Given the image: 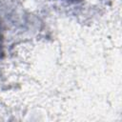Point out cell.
Listing matches in <instances>:
<instances>
[{
    "mask_svg": "<svg viewBox=\"0 0 122 122\" xmlns=\"http://www.w3.org/2000/svg\"><path fill=\"white\" fill-rule=\"evenodd\" d=\"M2 52V37L0 35V53Z\"/></svg>",
    "mask_w": 122,
    "mask_h": 122,
    "instance_id": "1",
    "label": "cell"
}]
</instances>
